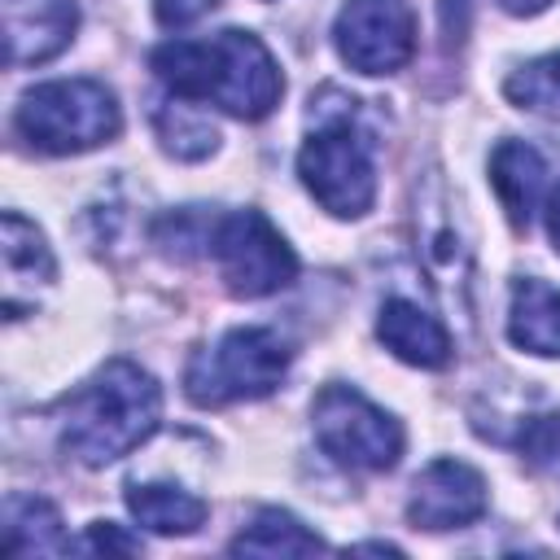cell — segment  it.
<instances>
[{
    "mask_svg": "<svg viewBox=\"0 0 560 560\" xmlns=\"http://www.w3.org/2000/svg\"><path fill=\"white\" fill-rule=\"evenodd\" d=\"M503 92H508V101L516 109L538 114L542 122H556L560 127V52L534 57L521 70H512L508 83H503Z\"/></svg>",
    "mask_w": 560,
    "mask_h": 560,
    "instance_id": "d6986e66",
    "label": "cell"
},
{
    "mask_svg": "<svg viewBox=\"0 0 560 560\" xmlns=\"http://www.w3.org/2000/svg\"><path fill=\"white\" fill-rule=\"evenodd\" d=\"M376 337L385 341V350H394L411 368H446L451 354H455L451 332L442 328V319L420 311L407 298H385L381 319H376Z\"/></svg>",
    "mask_w": 560,
    "mask_h": 560,
    "instance_id": "7c38bea8",
    "label": "cell"
},
{
    "mask_svg": "<svg viewBox=\"0 0 560 560\" xmlns=\"http://www.w3.org/2000/svg\"><path fill=\"white\" fill-rule=\"evenodd\" d=\"M153 74L184 101H210L232 118H267L284 92L280 66L249 31H219L210 39H171L149 57Z\"/></svg>",
    "mask_w": 560,
    "mask_h": 560,
    "instance_id": "6da1fadb",
    "label": "cell"
},
{
    "mask_svg": "<svg viewBox=\"0 0 560 560\" xmlns=\"http://www.w3.org/2000/svg\"><path fill=\"white\" fill-rule=\"evenodd\" d=\"M232 556H315L324 551V538L311 534L293 512L284 508H262L254 521L228 542Z\"/></svg>",
    "mask_w": 560,
    "mask_h": 560,
    "instance_id": "e0dca14e",
    "label": "cell"
},
{
    "mask_svg": "<svg viewBox=\"0 0 560 560\" xmlns=\"http://www.w3.org/2000/svg\"><path fill=\"white\" fill-rule=\"evenodd\" d=\"M311 136L298 149V175L306 192L337 219H359L372 210L376 197V162H372V140L359 127L354 101L341 96L337 109L311 101Z\"/></svg>",
    "mask_w": 560,
    "mask_h": 560,
    "instance_id": "3957f363",
    "label": "cell"
},
{
    "mask_svg": "<svg viewBox=\"0 0 560 560\" xmlns=\"http://www.w3.org/2000/svg\"><path fill=\"white\" fill-rule=\"evenodd\" d=\"M508 337H512V346H521L529 354L560 359V289L538 276H521L512 284Z\"/></svg>",
    "mask_w": 560,
    "mask_h": 560,
    "instance_id": "4fadbf2b",
    "label": "cell"
},
{
    "mask_svg": "<svg viewBox=\"0 0 560 560\" xmlns=\"http://www.w3.org/2000/svg\"><path fill=\"white\" fill-rule=\"evenodd\" d=\"M350 551H385V556H402L394 542H359V547H350Z\"/></svg>",
    "mask_w": 560,
    "mask_h": 560,
    "instance_id": "484cf974",
    "label": "cell"
},
{
    "mask_svg": "<svg viewBox=\"0 0 560 560\" xmlns=\"http://www.w3.org/2000/svg\"><path fill=\"white\" fill-rule=\"evenodd\" d=\"M206 249L219 267V280L236 298H267L298 280V258L262 210L219 214L206 232Z\"/></svg>",
    "mask_w": 560,
    "mask_h": 560,
    "instance_id": "52a82bcc",
    "label": "cell"
},
{
    "mask_svg": "<svg viewBox=\"0 0 560 560\" xmlns=\"http://www.w3.org/2000/svg\"><path fill=\"white\" fill-rule=\"evenodd\" d=\"M13 127L35 153L66 158L109 144L122 127V109L114 92L96 79H52V83H35L18 101Z\"/></svg>",
    "mask_w": 560,
    "mask_h": 560,
    "instance_id": "277c9868",
    "label": "cell"
},
{
    "mask_svg": "<svg viewBox=\"0 0 560 560\" xmlns=\"http://www.w3.org/2000/svg\"><path fill=\"white\" fill-rule=\"evenodd\" d=\"M0 254H4V315L18 319L26 306H35V293L57 280V262L44 232L18 210H4Z\"/></svg>",
    "mask_w": 560,
    "mask_h": 560,
    "instance_id": "30bf717a",
    "label": "cell"
},
{
    "mask_svg": "<svg viewBox=\"0 0 560 560\" xmlns=\"http://www.w3.org/2000/svg\"><path fill=\"white\" fill-rule=\"evenodd\" d=\"M516 451L529 468L538 472H556L560 468V411H542V416H529L516 433Z\"/></svg>",
    "mask_w": 560,
    "mask_h": 560,
    "instance_id": "44dd1931",
    "label": "cell"
},
{
    "mask_svg": "<svg viewBox=\"0 0 560 560\" xmlns=\"http://www.w3.org/2000/svg\"><path fill=\"white\" fill-rule=\"evenodd\" d=\"M83 551H140V538L122 534L114 521H92L83 534Z\"/></svg>",
    "mask_w": 560,
    "mask_h": 560,
    "instance_id": "7402d4cb",
    "label": "cell"
},
{
    "mask_svg": "<svg viewBox=\"0 0 560 560\" xmlns=\"http://www.w3.org/2000/svg\"><path fill=\"white\" fill-rule=\"evenodd\" d=\"M341 61L359 74H394L416 52V18L407 0H346L332 22Z\"/></svg>",
    "mask_w": 560,
    "mask_h": 560,
    "instance_id": "ba28073f",
    "label": "cell"
},
{
    "mask_svg": "<svg viewBox=\"0 0 560 560\" xmlns=\"http://www.w3.org/2000/svg\"><path fill=\"white\" fill-rule=\"evenodd\" d=\"M551 0H499V9L503 13H512V18H534V13H542Z\"/></svg>",
    "mask_w": 560,
    "mask_h": 560,
    "instance_id": "cb8c5ba5",
    "label": "cell"
},
{
    "mask_svg": "<svg viewBox=\"0 0 560 560\" xmlns=\"http://www.w3.org/2000/svg\"><path fill=\"white\" fill-rule=\"evenodd\" d=\"M490 184L512 219V228H529L534 219V206L542 197V184H547V162L534 144L525 140H503L494 153H490Z\"/></svg>",
    "mask_w": 560,
    "mask_h": 560,
    "instance_id": "5bb4252c",
    "label": "cell"
},
{
    "mask_svg": "<svg viewBox=\"0 0 560 560\" xmlns=\"http://www.w3.org/2000/svg\"><path fill=\"white\" fill-rule=\"evenodd\" d=\"M79 26L74 0H4L9 66H39L57 57Z\"/></svg>",
    "mask_w": 560,
    "mask_h": 560,
    "instance_id": "8fae6325",
    "label": "cell"
},
{
    "mask_svg": "<svg viewBox=\"0 0 560 560\" xmlns=\"http://www.w3.org/2000/svg\"><path fill=\"white\" fill-rule=\"evenodd\" d=\"M547 236H551V245L560 254V188L547 197Z\"/></svg>",
    "mask_w": 560,
    "mask_h": 560,
    "instance_id": "d4e9b609",
    "label": "cell"
},
{
    "mask_svg": "<svg viewBox=\"0 0 560 560\" xmlns=\"http://www.w3.org/2000/svg\"><path fill=\"white\" fill-rule=\"evenodd\" d=\"M158 420H162L158 381L131 359H109L88 385L70 394L61 420V451L83 468H105L131 455L140 442H149Z\"/></svg>",
    "mask_w": 560,
    "mask_h": 560,
    "instance_id": "7a4b0ae2",
    "label": "cell"
},
{
    "mask_svg": "<svg viewBox=\"0 0 560 560\" xmlns=\"http://www.w3.org/2000/svg\"><path fill=\"white\" fill-rule=\"evenodd\" d=\"M289 341L271 328H228L184 368V394L197 407H228L267 398L289 372Z\"/></svg>",
    "mask_w": 560,
    "mask_h": 560,
    "instance_id": "5b68a950",
    "label": "cell"
},
{
    "mask_svg": "<svg viewBox=\"0 0 560 560\" xmlns=\"http://www.w3.org/2000/svg\"><path fill=\"white\" fill-rule=\"evenodd\" d=\"M311 429L319 451L341 468L385 472L402 455V424L354 385H324L311 402Z\"/></svg>",
    "mask_w": 560,
    "mask_h": 560,
    "instance_id": "8992f818",
    "label": "cell"
},
{
    "mask_svg": "<svg viewBox=\"0 0 560 560\" xmlns=\"http://www.w3.org/2000/svg\"><path fill=\"white\" fill-rule=\"evenodd\" d=\"M153 122H158V136H162L166 153H175V158H184V162L206 158V153H214V144H219V131H214L206 118H197V109H192L184 96L166 101V105L153 114Z\"/></svg>",
    "mask_w": 560,
    "mask_h": 560,
    "instance_id": "ffe728a7",
    "label": "cell"
},
{
    "mask_svg": "<svg viewBox=\"0 0 560 560\" xmlns=\"http://www.w3.org/2000/svg\"><path fill=\"white\" fill-rule=\"evenodd\" d=\"M429 223L420 228V254H424V262H429V271L438 276L433 284H442V293L455 302L459 298V306L468 311V298H464V289H468V249L459 245V236H455V223H451V214L446 210H420Z\"/></svg>",
    "mask_w": 560,
    "mask_h": 560,
    "instance_id": "ac0fdd59",
    "label": "cell"
},
{
    "mask_svg": "<svg viewBox=\"0 0 560 560\" xmlns=\"http://www.w3.org/2000/svg\"><path fill=\"white\" fill-rule=\"evenodd\" d=\"M486 477L464 459H433L407 499V521L416 529H459L486 516Z\"/></svg>",
    "mask_w": 560,
    "mask_h": 560,
    "instance_id": "9c48e42d",
    "label": "cell"
},
{
    "mask_svg": "<svg viewBox=\"0 0 560 560\" xmlns=\"http://www.w3.org/2000/svg\"><path fill=\"white\" fill-rule=\"evenodd\" d=\"M74 542L61 529V516L39 494H9L4 503V551L13 556H61Z\"/></svg>",
    "mask_w": 560,
    "mask_h": 560,
    "instance_id": "9a60e30c",
    "label": "cell"
},
{
    "mask_svg": "<svg viewBox=\"0 0 560 560\" xmlns=\"http://www.w3.org/2000/svg\"><path fill=\"white\" fill-rule=\"evenodd\" d=\"M127 512L153 534H192L210 508L192 490L162 486V481H144V486L136 481V486H127Z\"/></svg>",
    "mask_w": 560,
    "mask_h": 560,
    "instance_id": "2e32d148",
    "label": "cell"
},
{
    "mask_svg": "<svg viewBox=\"0 0 560 560\" xmlns=\"http://www.w3.org/2000/svg\"><path fill=\"white\" fill-rule=\"evenodd\" d=\"M219 0H153V13L162 26H188L197 22L201 13H210Z\"/></svg>",
    "mask_w": 560,
    "mask_h": 560,
    "instance_id": "603a6c76",
    "label": "cell"
}]
</instances>
